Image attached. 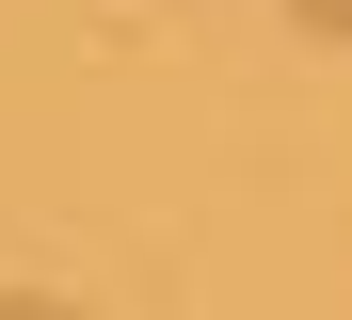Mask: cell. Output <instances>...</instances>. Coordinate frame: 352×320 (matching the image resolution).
Here are the masks:
<instances>
[{
    "label": "cell",
    "instance_id": "7a4b0ae2",
    "mask_svg": "<svg viewBox=\"0 0 352 320\" xmlns=\"http://www.w3.org/2000/svg\"><path fill=\"white\" fill-rule=\"evenodd\" d=\"M288 17H305V32H352V0H288Z\"/></svg>",
    "mask_w": 352,
    "mask_h": 320
},
{
    "label": "cell",
    "instance_id": "6da1fadb",
    "mask_svg": "<svg viewBox=\"0 0 352 320\" xmlns=\"http://www.w3.org/2000/svg\"><path fill=\"white\" fill-rule=\"evenodd\" d=\"M0 320H80V304H48V288H0Z\"/></svg>",
    "mask_w": 352,
    "mask_h": 320
}]
</instances>
